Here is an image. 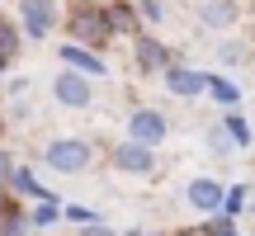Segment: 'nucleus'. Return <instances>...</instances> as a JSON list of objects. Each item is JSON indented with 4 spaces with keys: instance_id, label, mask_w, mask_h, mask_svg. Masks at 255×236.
<instances>
[{
    "instance_id": "1",
    "label": "nucleus",
    "mask_w": 255,
    "mask_h": 236,
    "mask_svg": "<svg viewBox=\"0 0 255 236\" xmlns=\"http://www.w3.org/2000/svg\"><path fill=\"white\" fill-rule=\"evenodd\" d=\"M95 161V142L90 137H52L43 146V165L57 175H85Z\"/></svg>"
},
{
    "instance_id": "4",
    "label": "nucleus",
    "mask_w": 255,
    "mask_h": 236,
    "mask_svg": "<svg viewBox=\"0 0 255 236\" xmlns=\"http://www.w3.org/2000/svg\"><path fill=\"white\" fill-rule=\"evenodd\" d=\"M109 165L119 175H137V180H146V175H156V146H146V142H119L109 151Z\"/></svg>"
},
{
    "instance_id": "25",
    "label": "nucleus",
    "mask_w": 255,
    "mask_h": 236,
    "mask_svg": "<svg viewBox=\"0 0 255 236\" xmlns=\"http://www.w3.org/2000/svg\"><path fill=\"white\" fill-rule=\"evenodd\" d=\"M5 208H9V203H5V184H0V213H5Z\"/></svg>"
},
{
    "instance_id": "20",
    "label": "nucleus",
    "mask_w": 255,
    "mask_h": 236,
    "mask_svg": "<svg viewBox=\"0 0 255 236\" xmlns=\"http://www.w3.org/2000/svg\"><path fill=\"white\" fill-rule=\"evenodd\" d=\"M227 132H232V137H237V142H241V146H246V142H251V127H246V123H241V118H227Z\"/></svg>"
},
{
    "instance_id": "8",
    "label": "nucleus",
    "mask_w": 255,
    "mask_h": 236,
    "mask_svg": "<svg viewBox=\"0 0 255 236\" xmlns=\"http://www.w3.org/2000/svg\"><path fill=\"white\" fill-rule=\"evenodd\" d=\"M165 90H170V95H180V100H194V95H203V90H208V76H203V71H189V66H165Z\"/></svg>"
},
{
    "instance_id": "9",
    "label": "nucleus",
    "mask_w": 255,
    "mask_h": 236,
    "mask_svg": "<svg viewBox=\"0 0 255 236\" xmlns=\"http://www.w3.org/2000/svg\"><path fill=\"white\" fill-rule=\"evenodd\" d=\"M62 62L71 66V71H81V76H109V66L95 57V47H85V43H62Z\"/></svg>"
},
{
    "instance_id": "21",
    "label": "nucleus",
    "mask_w": 255,
    "mask_h": 236,
    "mask_svg": "<svg viewBox=\"0 0 255 236\" xmlns=\"http://www.w3.org/2000/svg\"><path fill=\"white\" fill-rule=\"evenodd\" d=\"M9 170H14V156L0 146V184H9Z\"/></svg>"
},
{
    "instance_id": "13",
    "label": "nucleus",
    "mask_w": 255,
    "mask_h": 236,
    "mask_svg": "<svg viewBox=\"0 0 255 236\" xmlns=\"http://www.w3.org/2000/svg\"><path fill=\"white\" fill-rule=\"evenodd\" d=\"M9 189L33 194V199H47V189H43V184H33V170H28V165H14V170H9Z\"/></svg>"
},
{
    "instance_id": "28",
    "label": "nucleus",
    "mask_w": 255,
    "mask_h": 236,
    "mask_svg": "<svg viewBox=\"0 0 255 236\" xmlns=\"http://www.w3.org/2000/svg\"><path fill=\"white\" fill-rule=\"evenodd\" d=\"M222 236H232V232H222Z\"/></svg>"
},
{
    "instance_id": "26",
    "label": "nucleus",
    "mask_w": 255,
    "mask_h": 236,
    "mask_svg": "<svg viewBox=\"0 0 255 236\" xmlns=\"http://www.w3.org/2000/svg\"><path fill=\"white\" fill-rule=\"evenodd\" d=\"M5 66H9V62H5V57H0V76H5Z\"/></svg>"
},
{
    "instance_id": "7",
    "label": "nucleus",
    "mask_w": 255,
    "mask_h": 236,
    "mask_svg": "<svg viewBox=\"0 0 255 236\" xmlns=\"http://www.w3.org/2000/svg\"><path fill=\"white\" fill-rule=\"evenodd\" d=\"M165 114H156V109H137V114H128V137L132 142H146V146H161L165 142Z\"/></svg>"
},
{
    "instance_id": "12",
    "label": "nucleus",
    "mask_w": 255,
    "mask_h": 236,
    "mask_svg": "<svg viewBox=\"0 0 255 236\" xmlns=\"http://www.w3.org/2000/svg\"><path fill=\"white\" fill-rule=\"evenodd\" d=\"M104 19H109L114 33H137V14L123 5V0H104Z\"/></svg>"
},
{
    "instance_id": "17",
    "label": "nucleus",
    "mask_w": 255,
    "mask_h": 236,
    "mask_svg": "<svg viewBox=\"0 0 255 236\" xmlns=\"http://www.w3.org/2000/svg\"><path fill=\"white\" fill-rule=\"evenodd\" d=\"M208 90L218 95L222 104H237V85H227V81H222V76H218V81H208Z\"/></svg>"
},
{
    "instance_id": "22",
    "label": "nucleus",
    "mask_w": 255,
    "mask_h": 236,
    "mask_svg": "<svg viewBox=\"0 0 255 236\" xmlns=\"http://www.w3.org/2000/svg\"><path fill=\"white\" fill-rule=\"evenodd\" d=\"M142 19H151V24H161V0H142Z\"/></svg>"
},
{
    "instance_id": "5",
    "label": "nucleus",
    "mask_w": 255,
    "mask_h": 236,
    "mask_svg": "<svg viewBox=\"0 0 255 236\" xmlns=\"http://www.w3.org/2000/svg\"><path fill=\"white\" fill-rule=\"evenodd\" d=\"M132 62H137V71H142V76H161L165 66H170V47H165L161 38H151V33H137Z\"/></svg>"
},
{
    "instance_id": "10",
    "label": "nucleus",
    "mask_w": 255,
    "mask_h": 236,
    "mask_svg": "<svg viewBox=\"0 0 255 236\" xmlns=\"http://www.w3.org/2000/svg\"><path fill=\"white\" fill-rule=\"evenodd\" d=\"M184 199H189L199 213H218L222 208V180H203V175H199V180L184 184Z\"/></svg>"
},
{
    "instance_id": "23",
    "label": "nucleus",
    "mask_w": 255,
    "mask_h": 236,
    "mask_svg": "<svg viewBox=\"0 0 255 236\" xmlns=\"http://www.w3.org/2000/svg\"><path fill=\"white\" fill-rule=\"evenodd\" d=\"M66 218H71V222H95L100 213H90V208H66Z\"/></svg>"
},
{
    "instance_id": "19",
    "label": "nucleus",
    "mask_w": 255,
    "mask_h": 236,
    "mask_svg": "<svg viewBox=\"0 0 255 236\" xmlns=\"http://www.w3.org/2000/svg\"><path fill=\"white\" fill-rule=\"evenodd\" d=\"M208 146H213V151H227V127H208Z\"/></svg>"
},
{
    "instance_id": "27",
    "label": "nucleus",
    "mask_w": 255,
    "mask_h": 236,
    "mask_svg": "<svg viewBox=\"0 0 255 236\" xmlns=\"http://www.w3.org/2000/svg\"><path fill=\"white\" fill-rule=\"evenodd\" d=\"M95 5H104V0H95Z\"/></svg>"
},
{
    "instance_id": "18",
    "label": "nucleus",
    "mask_w": 255,
    "mask_h": 236,
    "mask_svg": "<svg viewBox=\"0 0 255 236\" xmlns=\"http://www.w3.org/2000/svg\"><path fill=\"white\" fill-rule=\"evenodd\" d=\"M81 236H119V232H114V227H104V222L95 218V222H81Z\"/></svg>"
},
{
    "instance_id": "14",
    "label": "nucleus",
    "mask_w": 255,
    "mask_h": 236,
    "mask_svg": "<svg viewBox=\"0 0 255 236\" xmlns=\"http://www.w3.org/2000/svg\"><path fill=\"white\" fill-rule=\"evenodd\" d=\"M0 57H5V62L19 57V28L9 24V19H0Z\"/></svg>"
},
{
    "instance_id": "6",
    "label": "nucleus",
    "mask_w": 255,
    "mask_h": 236,
    "mask_svg": "<svg viewBox=\"0 0 255 236\" xmlns=\"http://www.w3.org/2000/svg\"><path fill=\"white\" fill-rule=\"evenodd\" d=\"M19 19L28 38H47L57 28V0H19Z\"/></svg>"
},
{
    "instance_id": "16",
    "label": "nucleus",
    "mask_w": 255,
    "mask_h": 236,
    "mask_svg": "<svg viewBox=\"0 0 255 236\" xmlns=\"http://www.w3.org/2000/svg\"><path fill=\"white\" fill-rule=\"evenodd\" d=\"M24 218H28V227H52V222H57V208H52V203H38V208L33 213H24Z\"/></svg>"
},
{
    "instance_id": "24",
    "label": "nucleus",
    "mask_w": 255,
    "mask_h": 236,
    "mask_svg": "<svg viewBox=\"0 0 255 236\" xmlns=\"http://www.w3.org/2000/svg\"><path fill=\"white\" fill-rule=\"evenodd\" d=\"M218 57H222V62H241V43H227Z\"/></svg>"
},
{
    "instance_id": "2",
    "label": "nucleus",
    "mask_w": 255,
    "mask_h": 236,
    "mask_svg": "<svg viewBox=\"0 0 255 236\" xmlns=\"http://www.w3.org/2000/svg\"><path fill=\"white\" fill-rule=\"evenodd\" d=\"M109 38H114V28H109V19H104V5H95V0L71 5V43L104 47Z\"/></svg>"
},
{
    "instance_id": "11",
    "label": "nucleus",
    "mask_w": 255,
    "mask_h": 236,
    "mask_svg": "<svg viewBox=\"0 0 255 236\" xmlns=\"http://www.w3.org/2000/svg\"><path fill=\"white\" fill-rule=\"evenodd\" d=\"M199 19L208 28H232L237 24V5H232V0H208V5L199 9Z\"/></svg>"
},
{
    "instance_id": "15",
    "label": "nucleus",
    "mask_w": 255,
    "mask_h": 236,
    "mask_svg": "<svg viewBox=\"0 0 255 236\" xmlns=\"http://www.w3.org/2000/svg\"><path fill=\"white\" fill-rule=\"evenodd\" d=\"M24 232H28V218L19 208H5V213H0V236H24Z\"/></svg>"
},
{
    "instance_id": "3",
    "label": "nucleus",
    "mask_w": 255,
    "mask_h": 236,
    "mask_svg": "<svg viewBox=\"0 0 255 236\" xmlns=\"http://www.w3.org/2000/svg\"><path fill=\"white\" fill-rule=\"evenodd\" d=\"M47 90H52V100L62 104V109H95V76H81V71H71V66H62Z\"/></svg>"
}]
</instances>
